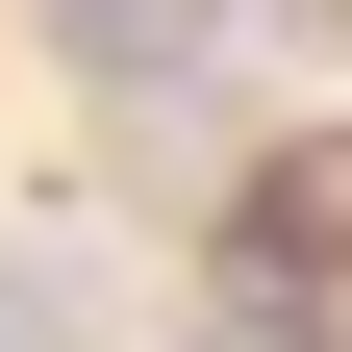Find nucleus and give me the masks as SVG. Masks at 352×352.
I'll return each instance as SVG.
<instances>
[{"label":"nucleus","instance_id":"3","mask_svg":"<svg viewBox=\"0 0 352 352\" xmlns=\"http://www.w3.org/2000/svg\"><path fill=\"white\" fill-rule=\"evenodd\" d=\"M76 327H101V277H76V227H51V252H0V352H76Z\"/></svg>","mask_w":352,"mask_h":352},{"label":"nucleus","instance_id":"1","mask_svg":"<svg viewBox=\"0 0 352 352\" xmlns=\"http://www.w3.org/2000/svg\"><path fill=\"white\" fill-rule=\"evenodd\" d=\"M227 302H302V327L352 302V126L252 151V201H227Z\"/></svg>","mask_w":352,"mask_h":352},{"label":"nucleus","instance_id":"2","mask_svg":"<svg viewBox=\"0 0 352 352\" xmlns=\"http://www.w3.org/2000/svg\"><path fill=\"white\" fill-rule=\"evenodd\" d=\"M201 25H227V0H51V51L101 76V101H176V76H201Z\"/></svg>","mask_w":352,"mask_h":352},{"label":"nucleus","instance_id":"4","mask_svg":"<svg viewBox=\"0 0 352 352\" xmlns=\"http://www.w3.org/2000/svg\"><path fill=\"white\" fill-rule=\"evenodd\" d=\"M201 352H327V327H302V302H227V327H201Z\"/></svg>","mask_w":352,"mask_h":352}]
</instances>
